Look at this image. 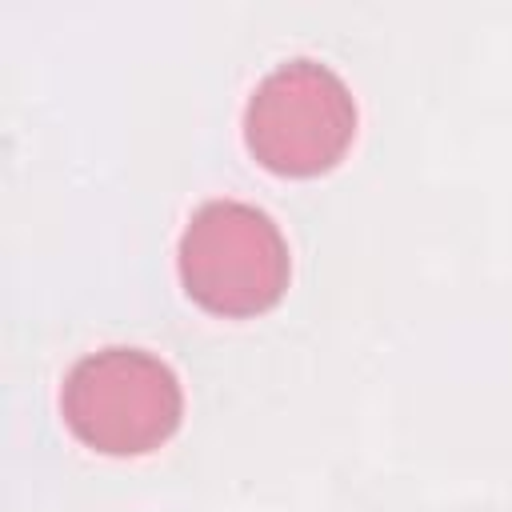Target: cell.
I'll return each mask as SVG.
<instances>
[{"label":"cell","mask_w":512,"mask_h":512,"mask_svg":"<svg viewBox=\"0 0 512 512\" xmlns=\"http://www.w3.org/2000/svg\"><path fill=\"white\" fill-rule=\"evenodd\" d=\"M64 424L104 456H144L160 448L184 412L176 372L144 348H100L64 380Z\"/></svg>","instance_id":"6da1fadb"},{"label":"cell","mask_w":512,"mask_h":512,"mask_svg":"<svg viewBox=\"0 0 512 512\" xmlns=\"http://www.w3.org/2000/svg\"><path fill=\"white\" fill-rule=\"evenodd\" d=\"M184 292L216 316L268 312L288 288V244L276 220L244 200H208L180 236Z\"/></svg>","instance_id":"7a4b0ae2"},{"label":"cell","mask_w":512,"mask_h":512,"mask_svg":"<svg viewBox=\"0 0 512 512\" xmlns=\"http://www.w3.org/2000/svg\"><path fill=\"white\" fill-rule=\"evenodd\" d=\"M356 136V100L348 84L320 60H284L244 108L248 152L280 176L328 172Z\"/></svg>","instance_id":"3957f363"}]
</instances>
